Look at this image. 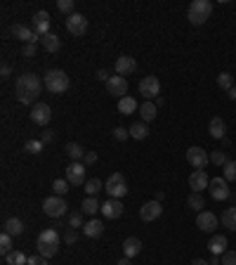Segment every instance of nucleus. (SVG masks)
I'll list each match as a JSON object with an SVG mask.
<instances>
[{
  "label": "nucleus",
  "instance_id": "1",
  "mask_svg": "<svg viewBox=\"0 0 236 265\" xmlns=\"http://www.w3.org/2000/svg\"><path fill=\"white\" fill-rule=\"evenodd\" d=\"M45 83L38 78L36 74H31V71H26V74L17 76V83H14V88H17V100H19L21 104H36V97L41 95V90Z\"/></svg>",
  "mask_w": 236,
  "mask_h": 265
},
{
  "label": "nucleus",
  "instance_id": "2",
  "mask_svg": "<svg viewBox=\"0 0 236 265\" xmlns=\"http://www.w3.org/2000/svg\"><path fill=\"white\" fill-rule=\"evenodd\" d=\"M36 246H38V253H41V256H45V258H52L54 253L59 251V232L54 230V227H47V230H43L41 234H38V242H36Z\"/></svg>",
  "mask_w": 236,
  "mask_h": 265
},
{
  "label": "nucleus",
  "instance_id": "3",
  "mask_svg": "<svg viewBox=\"0 0 236 265\" xmlns=\"http://www.w3.org/2000/svg\"><path fill=\"white\" fill-rule=\"evenodd\" d=\"M210 14H213V3L210 0H194L187 10V19L194 26H203L210 19Z\"/></svg>",
  "mask_w": 236,
  "mask_h": 265
},
{
  "label": "nucleus",
  "instance_id": "4",
  "mask_svg": "<svg viewBox=\"0 0 236 265\" xmlns=\"http://www.w3.org/2000/svg\"><path fill=\"white\" fill-rule=\"evenodd\" d=\"M43 83H45V88L54 95H61V93H66L71 81H69V76L61 71V69H50L45 76H43Z\"/></svg>",
  "mask_w": 236,
  "mask_h": 265
},
{
  "label": "nucleus",
  "instance_id": "5",
  "mask_svg": "<svg viewBox=\"0 0 236 265\" xmlns=\"http://www.w3.org/2000/svg\"><path fill=\"white\" fill-rule=\"evenodd\" d=\"M107 194H109V199H123L128 194V183H125V175L123 173H111L109 175Z\"/></svg>",
  "mask_w": 236,
  "mask_h": 265
},
{
  "label": "nucleus",
  "instance_id": "6",
  "mask_svg": "<svg viewBox=\"0 0 236 265\" xmlns=\"http://www.w3.org/2000/svg\"><path fill=\"white\" fill-rule=\"evenodd\" d=\"M66 199L64 197H57V194H52V197H47L45 201H43V211H45V216L50 218H61V216H66Z\"/></svg>",
  "mask_w": 236,
  "mask_h": 265
},
{
  "label": "nucleus",
  "instance_id": "7",
  "mask_svg": "<svg viewBox=\"0 0 236 265\" xmlns=\"http://www.w3.org/2000/svg\"><path fill=\"white\" fill-rule=\"evenodd\" d=\"M140 95H144V100H154L161 95V81L156 76H144L140 81Z\"/></svg>",
  "mask_w": 236,
  "mask_h": 265
},
{
  "label": "nucleus",
  "instance_id": "8",
  "mask_svg": "<svg viewBox=\"0 0 236 265\" xmlns=\"http://www.w3.org/2000/svg\"><path fill=\"white\" fill-rule=\"evenodd\" d=\"M66 31L71 36H85L88 34V19L83 17V14L74 12L66 17Z\"/></svg>",
  "mask_w": 236,
  "mask_h": 265
},
{
  "label": "nucleus",
  "instance_id": "9",
  "mask_svg": "<svg viewBox=\"0 0 236 265\" xmlns=\"http://www.w3.org/2000/svg\"><path fill=\"white\" fill-rule=\"evenodd\" d=\"M210 197L215 199V201H224V199H229L231 197V192H229V183L224 180V178H213L210 180Z\"/></svg>",
  "mask_w": 236,
  "mask_h": 265
},
{
  "label": "nucleus",
  "instance_id": "10",
  "mask_svg": "<svg viewBox=\"0 0 236 265\" xmlns=\"http://www.w3.org/2000/svg\"><path fill=\"white\" fill-rule=\"evenodd\" d=\"M66 180L74 187H78V185H85L88 180H85V163L83 161H71L66 168Z\"/></svg>",
  "mask_w": 236,
  "mask_h": 265
},
{
  "label": "nucleus",
  "instance_id": "11",
  "mask_svg": "<svg viewBox=\"0 0 236 265\" xmlns=\"http://www.w3.org/2000/svg\"><path fill=\"white\" fill-rule=\"evenodd\" d=\"M31 121H33L36 126H47V123L52 121V109H50V104L36 102L33 109H31Z\"/></svg>",
  "mask_w": 236,
  "mask_h": 265
},
{
  "label": "nucleus",
  "instance_id": "12",
  "mask_svg": "<svg viewBox=\"0 0 236 265\" xmlns=\"http://www.w3.org/2000/svg\"><path fill=\"white\" fill-rule=\"evenodd\" d=\"M187 161L191 163L196 170H203V168H206V163L210 161V157L206 154L203 147H189V150H187Z\"/></svg>",
  "mask_w": 236,
  "mask_h": 265
},
{
  "label": "nucleus",
  "instance_id": "13",
  "mask_svg": "<svg viewBox=\"0 0 236 265\" xmlns=\"http://www.w3.org/2000/svg\"><path fill=\"white\" fill-rule=\"evenodd\" d=\"M161 213H163V206H161V201H147V204L140 209V218L144 220V223H151V220H158L161 218Z\"/></svg>",
  "mask_w": 236,
  "mask_h": 265
},
{
  "label": "nucleus",
  "instance_id": "14",
  "mask_svg": "<svg viewBox=\"0 0 236 265\" xmlns=\"http://www.w3.org/2000/svg\"><path fill=\"white\" fill-rule=\"evenodd\" d=\"M102 216L107 218V220L121 218L123 216V201L121 199H107V201L102 204Z\"/></svg>",
  "mask_w": 236,
  "mask_h": 265
},
{
  "label": "nucleus",
  "instance_id": "15",
  "mask_svg": "<svg viewBox=\"0 0 236 265\" xmlns=\"http://www.w3.org/2000/svg\"><path fill=\"white\" fill-rule=\"evenodd\" d=\"M189 187H191L194 192H198V194H201L203 190H208L210 187L208 173H206V170H194V173L189 175Z\"/></svg>",
  "mask_w": 236,
  "mask_h": 265
},
{
  "label": "nucleus",
  "instance_id": "16",
  "mask_svg": "<svg viewBox=\"0 0 236 265\" xmlns=\"http://www.w3.org/2000/svg\"><path fill=\"white\" fill-rule=\"evenodd\" d=\"M137 71V60L135 57H128V54H123V57H118L116 60V74L118 76H130V74H135Z\"/></svg>",
  "mask_w": 236,
  "mask_h": 265
},
{
  "label": "nucleus",
  "instance_id": "17",
  "mask_svg": "<svg viewBox=\"0 0 236 265\" xmlns=\"http://www.w3.org/2000/svg\"><path fill=\"white\" fill-rule=\"evenodd\" d=\"M217 216L213 211H201L198 216H196V225H198V230H203V232H215V227H217Z\"/></svg>",
  "mask_w": 236,
  "mask_h": 265
},
{
  "label": "nucleus",
  "instance_id": "18",
  "mask_svg": "<svg viewBox=\"0 0 236 265\" xmlns=\"http://www.w3.org/2000/svg\"><path fill=\"white\" fill-rule=\"evenodd\" d=\"M107 88H109V95H116V97L128 95V81L123 76H111L107 81Z\"/></svg>",
  "mask_w": 236,
  "mask_h": 265
},
{
  "label": "nucleus",
  "instance_id": "19",
  "mask_svg": "<svg viewBox=\"0 0 236 265\" xmlns=\"http://www.w3.org/2000/svg\"><path fill=\"white\" fill-rule=\"evenodd\" d=\"M33 34L41 36V38L50 34V14H47L45 10H41V12L33 14Z\"/></svg>",
  "mask_w": 236,
  "mask_h": 265
},
{
  "label": "nucleus",
  "instance_id": "20",
  "mask_svg": "<svg viewBox=\"0 0 236 265\" xmlns=\"http://www.w3.org/2000/svg\"><path fill=\"white\" fill-rule=\"evenodd\" d=\"M10 34L17 38V41H24L28 45V43H36L38 41V36L33 34V28L24 26V24H12V28H10Z\"/></svg>",
  "mask_w": 236,
  "mask_h": 265
},
{
  "label": "nucleus",
  "instance_id": "21",
  "mask_svg": "<svg viewBox=\"0 0 236 265\" xmlns=\"http://www.w3.org/2000/svg\"><path fill=\"white\" fill-rule=\"evenodd\" d=\"M208 130L215 140H224V135H227V123L222 121V116H213L208 123Z\"/></svg>",
  "mask_w": 236,
  "mask_h": 265
},
{
  "label": "nucleus",
  "instance_id": "22",
  "mask_svg": "<svg viewBox=\"0 0 236 265\" xmlns=\"http://www.w3.org/2000/svg\"><path fill=\"white\" fill-rule=\"evenodd\" d=\"M83 234H85L88 239L102 237V234H104V223H102V220H97V218H94V220H88V223L83 225Z\"/></svg>",
  "mask_w": 236,
  "mask_h": 265
},
{
  "label": "nucleus",
  "instance_id": "23",
  "mask_svg": "<svg viewBox=\"0 0 236 265\" xmlns=\"http://www.w3.org/2000/svg\"><path fill=\"white\" fill-rule=\"evenodd\" d=\"M208 249L213 256H222V253L227 251V237H224V234H213L208 242Z\"/></svg>",
  "mask_w": 236,
  "mask_h": 265
},
{
  "label": "nucleus",
  "instance_id": "24",
  "mask_svg": "<svg viewBox=\"0 0 236 265\" xmlns=\"http://www.w3.org/2000/svg\"><path fill=\"white\" fill-rule=\"evenodd\" d=\"M156 111H158V107H156V102H151V100H144V102L140 104V116H142V121L144 123L154 121Z\"/></svg>",
  "mask_w": 236,
  "mask_h": 265
},
{
  "label": "nucleus",
  "instance_id": "25",
  "mask_svg": "<svg viewBox=\"0 0 236 265\" xmlns=\"http://www.w3.org/2000/svg\"><path fill=\"white\" fill-rule=\"evenodd\" d=\"M140 251H142V242L137 237H128L123 242V253H125V258H135Z\"/></svg>",
  "mask_w": 236,
  "mask_h": 265
},
{
  "label": "nucleus",
  "instance_id": "26",
  "mask_svg": "<svg viewBox=\"0 0 236 265\" xmlns=\"http://www.w3.org/2000/svg\"><path fill=\"white\" fill-rule=\"evenodd\" d=\"M3 232H7L10 237H19L21 232H24V223H21L19 218H7V220H5V227H3Z\"/></svg>",
  "mask_w": 236,
  "mask_h": 265
},
{
  "label": "nucleus",
  "instance_id": "27",
  "mask_svg": "<svg viewBox=\"0 0 236 265\" xmlns=\"http://www.w3.org/2000/svg\"><path fill=\"white\" fill-rule=\"evenodd\" d=\"M137 109H140V107H137V102H135V100H132V97H128V95H125V97H121V100H118V111H121L123 116L135 114Z\"/></svg>",
  "mask_w": 236,
  "mask_h": 265
},
{
  "label": "nucleus",
  "instance_id": "28",
  "mask_svg": "<svg viewBox=\"0 0 236 265\" xmlns=\"http://www.w3.org/2000/svg\"><path fill=\"white\" fill-rule=\"evenodd\" d=\"M41 43H43V48H45L47 52H57V50L61 48L59 36H54L52 31H50V34H47V36H43V38H41Z\"/></svg>",
  "mask_w": 236,
  "mask_h": 265
},
{
  "label": "nucleus",
  "instance_id": "29",
  "mask_svg": "<svg viewBox=\"0 0 236 265\" xmlns=\"http://www.w3.org/2000/svg\"><path fill=\"white\" fill-rule=\"evenodd\" d=\"M128 130H130V137H135V140H147V135H149V128H147V123L144 121L132 123Z\"/></svg>",
  "mask_w": 236,
  "mask_h": 265
},
{
  "label": "nucleus",
  "instance_id": "30",
  "mask_svg": "<svg viewBox=\"0 0 236 265\" xmlns=\"http://www.w3.org/2000/svg\"><path fill=\"white\" fill-rule=\"evenodd\" d=\"M7 265H28V256L24 251H10L5 256Z\"/></svg>",
  "mask_w": 236,
  "mask_h": 265
},
{
  "label": "nucleus",
  "instance_id": "31",
  "mask_svg": "<svg viewBox=\"0 0 236 265\" xmlns=\"http://www.w3.org/2000/svg\"><path fill=\"white\" fill-rule=\"evenodd\" d=\"M222 225L227 230L236 232V206H231V209H227V211L222 213Z\"/></svg>",
  "mask_w": 236,
  "mask_h": 265
},
{
  "label": "nucleus",
  "instance_id": "32",
  "mask_svg": "<svg viewBox=\"0 0 236 265\" xmlns=\"http://www.w3.org/2000/svg\"><path fill=\"white\" fill-rule=\"evenodd\" d=\"M81 211L88 213V216H94L97 211H102V204H99V201H97L94 197H88V199H85V201L81 204Z\"/></svg>",
  "mask_w": 236,
  "mask_h": 265
},
{
  "label": "nucleus",
  "instance_id": "33",
  "mask_svg": "<svg viewBox=\"0 0 236 265\" xmlns=\"http://www.w3.org/2000/svg\"><path fill=\"white\" fill-rule=\"evenodd\" d=\"M66 154L71 157V161H83V157H85V150H83L78 142H69L66 144Z\"/></svg>",
  "mask_w": 236,
  "mask_h": 265
},
{
  "label": "nucleus",
  "instance_id": "34",
  "mask_svg": "<svg viewBox=\"0 0 236 265\" xmlns=\"http://www.w3.org/2000/svg\"><path fill=\"white\" fill-rule=\"evenodd\" d=\"M83 187H85V194H88V197H97V194L102 192V180L99 178H90Z\"/></svg>",
  "mask_w": 236,
  "mask_h": 265
},
{
  "label": "nucleus",
  "instance_id": "35",
  "mask_svg": "<svg viewBox=\"0 0 236 265\" xmlns=\"http://www.w3.org/2000/svg\"><path fill=\"white\" fill-rule=\"evenodd\" d=\"M187 204H189V209H194V211H198V213L206 209V201H203V197L198 194V192H191V194H189Z\"/></svg>",
  "mask_w": 236,
  "mask_h": 265
},
{
  "label": "nucleus",
  "instance_id": "36",
  "mask_svg": "<svg viewBox=\"0 0 236 265\" xmlns=\"http://www.w3.org/2000/svg\"><path fill=\"white\" fill-rule=\"evenodd\" d=\"M69 190H71V183H69L66 178H64V180H54L52 183V192L54 194H57V197H64V194H69Z\"/></svg>",
  "mask_w": 236,
  "mask_h": 265
},
{
  "label": "nucleus",
  "instance_id": "37",
  "mask_svg": "<svg viewBox=\"0 0 236 265\" xmlns=\"http://www.w3.org/2000/svg\"><path fill=\"white\" fill-rule=\"evenodd\" d=\"M217 85H220L222 90H227V93H229V90L234 88V76L227 74V71H222V74L217 76Z\"/></svg>",
  "mask_w": 236,
  "mask_h": 265
},
{
  "label": "nucleus",
  "instance_id": "38",
  "mask_svg": "<svg viewBox=\"0 0 236 265\" xmlns=\"http://www.w3.org/2000/svg\"><path fill=\"white\" fill-rule=\"evenodd\" d=\"M222 178L227 183H236V161H227V166L222 168Z\"/></svg>",
  "mask_w": 236,
  "mask_h": 265
},
{
  "label": "nucleus",
  "instance_id": "39",
  "mask_svg": "<svg viewBox=\"0 0 236 265\" xmlns=\"http://www.w3.org/2000/svg\"><path fill=\"white\" fill-rule=\"evenodd\" d=\"M210 161L215 163V166H227V161H229V159H227V152H222V150H217V152H210Z\"/></svg>",
  "mask_w": 236,
  "mask_h": 265
},
{
  "label": "nucleus",
  "instance_id": "40",
  "mask_svg": "<svg viewBox=\"0 0 236 265\" xmlns=\"http://www.w3.org/2000/svg\"><path fill=\"white\" fill-rule=\"evenodd\" d=\"M10 251H12V237H10L7 232H3V237H0V253L7 256Z\"/></svg>",
  "mask_w": 236,
  "mask_h": 265
},
{
  "label": "nucleus",
  "instance_id": "41",
  "mask_svg": "<svg viewBox=\"0 0 236 265\" xmlns=\"http://www.w3.org/2000/svg\"><path fill=\"white\" fill-rule=\"evenodd\" d=\"M83 213H71V216H69V227H71V230H78V227H83Z\"/></svg>",
  "mask_w": 236,
  "mask_h": 265
},
{
  "label": "nucleus",
  "instance_id": "42",
  "mask_svg": "<svg viewBox=\"0 0 236 265\" xmlns=\"http://www.w3.org/2000/svg\"><path fill=\"white\" fill-rule=\"evenodd\" d=\"M74 5H76L74 0H57V7L66 14H74Z\"/></svg>",
  "mask_w": 236,
  "mask_h": 265
},
{
  "label": "nucleus",
  "instance_id": "43",
  "mask_svg": "<svg viewBox=\"0 0 236 265\" xmlns=\"http://www.w3.org/2000/svg\"><path fill=\"white\" fill-rule=\"evenodd\" d=\"M26 152H31V154H41V152H43V142H41V140H28V142H26Z\"/></svg>",
  "mask_w": 236,
  "mask_h": 265
},
{
  "label": "nucleus",
  "instance_id": "44",
  "mask_svg": "<svg viewBox=\"0 0 236 265\" xmlns=\"http://www.w3.org/2000/svg\"><path fill=\"white\" fill-rule=\"evenodd\" d=\"M220 263L222 265H236V251H224L220 256Z\"/></svg>",
  "mask_w": 236,
  "mask_h": 265
},
{
  "label": "nucleus",
  "instance_id": "45",
  "mask_svg": "<svg viewBox=\"0 0 236 265\" xmlns=\"http://www.w3.org/2000/svg\"><path fill=\"white\" fill-rule=\"evenodd\" d=\"M76 239H78V232L69 227V230L64 232V242H66V244H76Z\"/></svg>",
  "mask_w": 236,
  "mask_h": 265
},
{
  "label": "nucleus",
  "instance_id": "46",
  "mask_svg": "<svg viewBox=\"0 0 236 265\" xmlns=\"http://www.w3.org/2000/svg\"><path fill=\"white\" fill-rule=\"evenodd\" d=\"M128 135H130L128 128H114V137H116V140H121V142H123V140H128Z\"/></svg>",
  "mask_w": 236,
  "mask_h": 265
},
{
  "label": "nucleus",
  "instance_id": "47",
  "mask_svg": "<svg viewBox=\"0 0 236 265\" xmlns=\"http://www.w3.org/2000/svg\"><path fill=\"white\" fill-rule=\"evenodd\" d=\"M28 265H47V258L41 256V253L38 256H28Z\"/></svg>",
  "mask_w": 236,
  "mask_h": 265
},
{
  "label": "nucleus",
  "instance_id": "48",
  "mask_svg": "<svg viewBox=\"0 0 236 265\" xmlns=\"http://www.w3.org/2000/svg\"><path fill=\"white\" fill-rule=\"evenodd\" d=\"M83 163H85V166H92V163H97V152H85Z\"/></svg>",
  "mask_w": 236,
  "mask_h": 265
},
{
  "label": "nucleus",
  "instance_id": "49",
  "mask_svg": "<svg viewBox=\"0 0 236 265\" xmlns=\"http://www.w3.org/2000/svg\"><path fill=\"white\" fill-rule=\"evenodd\" d=\"M10 74H12L10 64H7V62H3V67H0V78H3V81H7V78H10Z\"/></svg>",
  "mask_w": 236,
  "mask_h": 265
},
{
  "label": "nucleus",
  "instance_id": "50",
  "mask_svg": "<svg viewBox=\"0 0 236 265\" xmlns=\"http://www.w3.org/2000/svg\"><path fill=\"white\" fill-rule=\"evenodd\" d=\"M52 137H54V133H52V130H43L38 140H41L43 144H47V142H52Z\"/></svg>",
  "mask_w": 236,
  "mask_h": 265
},
{
  "label": "nucleus",
  "instance_id": "51",
  "mask_svg": "<svg viewBox=\"0 0 236 265\" xmlns=\"http://www.w3.org/2000/svg\"><path fill=\"white\" fill-rule=\"evenodd\" d=\"M24 57H36V43H28V45H24Z\"/></svg>",
  "mask_w": 236,
  "mask_h": 265
},
{
  "label": "nucleus",
  "instance_id": "52",
  "mask_svg": "<svg viewBox=\"0 0 236 265\" xmlns=\"http://www.w3.org/2000/svg\"><path fill=\"white\" fill-rule=\"evenodd\" d=\"M97 78H99V81H104V83H107L109 78H111V76H109L107 71H104V69H99V71H97Z\"/></svg>",
  "mask_w": 236,
  "mask_h": 265
},
{
  "label": "nucleus",
  "instance_id": "53",
  "mask_svg": "<svg viewBox=\"0 0 236 265\" xmlns=\"http://www.w3.org/2000/svg\"><path fill=\"white\" fill-rule=\"evenodd\" d=\"M191 265H210L208 260H203V258H196V260H191Z\"/></svg>",
  "mask_w": 236,
  "mask_h": 265
},
{
  "label": "nucleus",
  "instance_id": "54",
  "mask_svg": "<svg viewBox=\"0 0 236 265\" xmlns=\"http://www.w3.org/2000/svg\"><path fill=\"white\" fill-rule=\"evenodd\" d=\"M229 100H236V85L229 90Z\"/></svg>",
  "mask_w": 236,
  "mask_h": 265
},
{
  "label": "nucleus",
  "instance_id": "55",
  "mask_svg": "<svg viewBox=\"0 0 236 265\" xmlns=\"http://www.w3.org/2000/svg\"><path fill=\"white\" fill-rule=\"evenodd\" d=\"M116 265H130V258H121V260H118V263H116Z\"/></svg>",
  "mask_w": 236,
  "mask_h": 265
}]
</instances>
